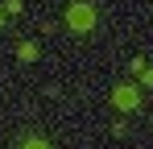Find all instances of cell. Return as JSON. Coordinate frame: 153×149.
<instances>
[{"mask_svg":"<svg viewBox=\"0 0 153 149\" xmlns=\"http://www.w3.org/2000/svg\"><path fill=\"white\" fill-rule=\"evenodd\" d=\"M21 8H25L21 0H4V13H8V17H21Z\"/></svg>","mask_w":153,"mask_h":149,"instance_id":"cell-5","label":"cell"},{"mask_svg":"<svg viewBox=\"0 0 153 149\" xmlns=\"http://www.w3.org/2000/svg\"><path fill=\"white\" fill-rule=\"evenodd\" d=\"M0 25H4V13H0Z\"/></svg>","mask_w":153,"mask_h":149,"instance_id":"cell-6","label":"cell"},{"mask_svg":"<svg viewBox=\"0 0 153 149\" xmlns=\"http://www.w3.org/2000/svg\"><path fill=\"white\" fill-rule=\"evenodd\" d=\"M95 17H100V13H95L91 0H75V4L66 8V25H71L75 33H91V29H95Z\"/></svg>","mask_w":153,"mask_h":149,"instance_id":"cell-1","label":"cell"},{"mask_svg":"<svg viewBox=\"0 0 153 149\" xmlns=\"http://www.w3.org/2000/svg\"><path fill=\"white\" fill-rule=\"evenodd\" d=\"M21 149H50V141H46V137H25Z\"/></svg>","mask_w":153,"mask_h":149,"instance_id":"cell-4","label":"cell"},{"mask_svg":"<svg viewBox=\"0 0 153 149\" xmlns=\"http://www.w3.org/2000/svg\"><path fill=\"white\" fill-rule=\"evenodd\" d=\"M112 104H116L120 112H137V108H141V95H137L132 83H116V87H112Z\"/></svg>","mask_w":153,"mask_h":149,"instance_id":"cell-2","label":"cell"},{"mask_svg":"<svg viewBox=\"0 0 153 149\" xmlns=\"http://www.w3.org/2000/svg\"><path fill=\"white\" fill-rule=\"evenodd\" d=\"M17 58H21V62H33V58H37V42H21V46H17Z\"/></svg>","mask_w":153,"mask_h":149,"instance_id":"cell-3","label":"cell"}]
</instances>
